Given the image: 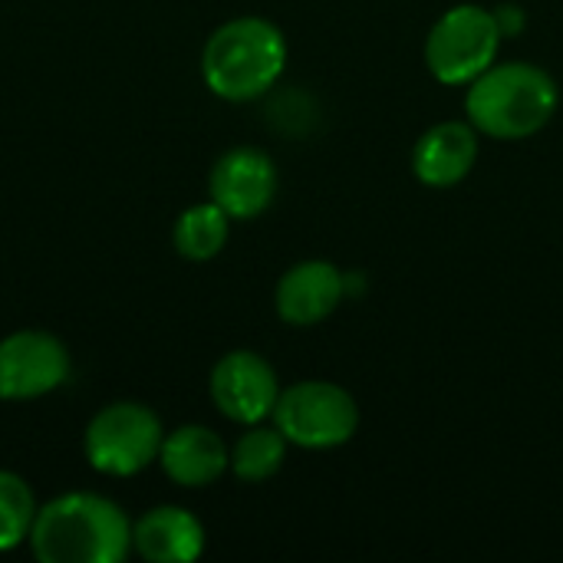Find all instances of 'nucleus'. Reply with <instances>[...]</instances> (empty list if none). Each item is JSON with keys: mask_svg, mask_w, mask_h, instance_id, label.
<instances>
[{"mask_svg": "<svg viewBox=\"0 0 563 563\" xmlns=\"http://www.w3.org/2000/svg\"><path fill=\"white\" fill-rule=\"evenodd\" d=\"M30 551L43 563H119L132 551V521L112 498L66 492L36 508Z\"/></svg>", "mask_w": 563, "mask_h": 563, "instance_id": "nucleus-1", "label": "nucleus"}, {"mask_svg": "<svg viewBox=\"0 0 563 563\" xmlns=\"http://www.w3.org/2000/svg\"><path fill=\"white\" fill-rule=\"evenodd\" d=\"M561 89L554 76L528 59L495 63L465 92V115L478 135L521 142L538 135L558 112Z\"/></svg>", "mask_w": 563, "mask_h": 563, "instance_id": "nucleus-2", "label": "nucleus"}, {"mask_svg": "<svg viewBox=\"0 0 563 563\" xmlns=\"http://www.w3.org/2000/svg\"><path fill=\"white\" fill-rule=\"evenodd\" d=\"M287 69V36L264 16L221 23L201 49V79L224 102H251L277 86Z\"/></svg>", "mask_w": 563, "mask_h": 563, "instance_id": "nucleus-3", "label": "nucleus"}, {"mask_svg": "<svg viewBox=\"0 0 563 563\" xmlns=\"http://www.w3.org/2000/svg\"><path fill=\"white\" fill-rule=\"evenodd\" d=\"M501 40L495 10L478 3L449 7L426 36V66L442 86H468L498 63Z\"/></svg>", "mask_w": 563, "mask_h": 563, "instance_id": "nucleus-4", "label": "nucleus"}, {"mask_svg": "<svg viewBox=\"0 0 563 563\" xmlns=\"http://www.w3.org/2000/svg\"><path fill=\"white\" fill-rule=\"evenodd\" d=\"M271 419L290 445L307 452H327L346 445L356 435L360 406L353 393L336 383L303 379L280 389Z\"/></svg>", "mask_w": 563, "mask_h": 563, "instance_id": "nucleus-5", "label": "nucleus"}, {"mask_svg": "<svg viewBox=\"0 0 563 563\" xmlns=\"http://www.w3.org/2000/svg\"><path fill=\"white\" fill-rule=\"evenodd\" d=\"M162 419L142 402H112L99 409L82 435V452L92 472L112 478H132L158 462Z\"/></svg>", "mask_w": 563, "mask_h": 563, "instance_id": "nucleus-6", "label": "nucleus"}, {"mask_svg": "<svg viewBox=\"0 0 563 563\" xmlns=\"http://www.w3.org/2000/svg\"><path fill=\"white\" fill-rule=\"evenodd\" d=\"M73 373L69 350L46 330H16L0 340V399L30 402L56 393Z\"/></svg>", "mask_w": 563, "mask_h": 563, "instance_id": "nucleus-7", "label": "nucleus"}, {"mask_svg": "<svg viewBox=\"0 0 563 563\" xmlns=\"http://www.w3.org/2000/svg\"><path fill=\"white\" fill-rule=\"evenodd\" d=\"M208 393L214 409L238 422V426H257L264 419L274 416L277 396H280V383L274 366L254 353V350H231L224 353L208 379Z\"/></svg>", "mask_w": 563, "mask_h": 563, "instance_id": "nucleus-8", "label": "nucleus"}, {"mask_svg": "<svg viewBox=\"0 0 563 563\" xmlns=\"http://www.w3.org/2000/svg\"><path fill=\"white\" fill-rule=\"evenodd\" d=\"M208 195L231 221L261 218L277 195V165L254 145H234L214 162Z\"/></svg>", "mask_w": 563, "mask_h": 563, "instance_id": "nucleus-9", "label": "nucleus"}, {"mask_svg": "<svg viewBox=\"0 0 563 563\" xmlns=\"http://www.w3.org/2000/svg\"><path fill=\"white\" fill-rule=\"evenodd\" d=\"M343 297L346 277L336 264L300 261L277 280L274 307L287 327H317L343 303Z\"/></svg>", "mask_w": 563, "mask_h": 563, "instance_id": "nucleus-10", "label": "nucleus"}, {"mask_svg": "<svg viewBox=\"0 0 563 563\" xmlns=\"http://www.w3.org/2000/svg\"><path fill=\"white\" fill-rule=\"evenodd\" d=\"M475 162H478V129L459 119L426 129L412 148V172L426 188H452L465 181Z\"/></svg>", "mask_w": 563, "mask_h": 563, "instance_id": "nucleus-11", "label": "nucleus"}, {"mask_svg": "<svg viewBox=\"0 0 563 563\" xmlns=\"http://www.w3.org/2000/svg\"><path fill=\"white\" fill-rule=\"evenodd\" d=\"M158 465L178 488H208L231 468V449L208 426H178L162 439Z\"/></svg>", "mask_w": 563, "mask_h": 563, "instance_id": "nucleus-12", "label": "nucleus"}, {"mask_svg": "<svg viewBox=\"0 0 563 563\" xmlns=\"http://www.w3.org/2000/svg\"><path fill=\"white\" fill-rule=\"evenodd\" d=\"M132 551L148 563H191L205 554V525L178 508H148L132 525Z\"/></svg>", "mask_w": 563, "mask_h": 563, "instance_id": "nucleus-13", "label": "nucleus"}, {"mask_svg": "<svg viewBox=\"0 0 563 563\" xmlns=\"http://www.w3.org/2000/svg\"><path fill=\"white\" fill-rule=\"evenodd\" d=\"M228 234H231V218L214 201H201L178 214L172 228V244L185 261L201 264L224 251Z\"/></svg>", "mask_w": 563, "mask_h": 563, "instance_id": "nucleus-14", "label": "nucleus"}, {"mask_svg": "<svg viewBox=\"0 0 563 563\" xmlns=\"http://www.w3.org/2000/svg\"><path fill=\"white\" fill-rule=\"evenodd\" d=\"M287 439L277 426H247V432L234 442L231 449V472L238 482L247 485H261L267 478H274L284 468L287 459Z\"/></svg>", "mask_w": 563, "mask_h": 563, "instance_id": "nucleus-15", "label": "nucleus"}, {"mask_svg": "<svg viewBox=\"0 0 563 563\" xmlns=\"http://www.w3.org/2000/svg\"><path fill=\"white\" fill-rule=\"evenodd\" d=\"M36 508L40 505H36L30 485L16 472L0 468V554H10L23 541H30Z\"/></svg>", "mask_w": 563, "mask_h": 563, "instance_id": "nucleus-16", "label": "nucleus"}, {"mask_svg": "<svg viewBox=\"0 0 563 563\" xmlns=\"http://www.w3.org/2000/svg\"><path fill=\"white\" fill-rule=\"evenodd\" d=\"M495 20H498V26H501V33L508 36H515L521 26H525V13H521V7H511V3H505V7H498L495 10Z\"/></svg>", "mask_w": 563, "mask_h": 563, "instance_id": "nucleus-17", "label": "nucleus"}]
</instances>
